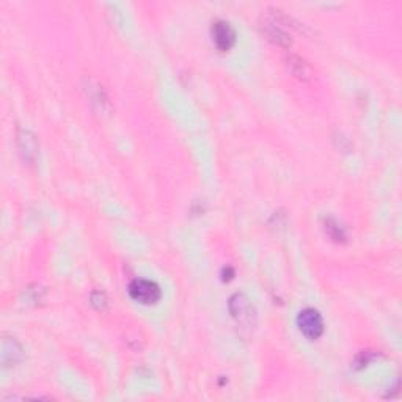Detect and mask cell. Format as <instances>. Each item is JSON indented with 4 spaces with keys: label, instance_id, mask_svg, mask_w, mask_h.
Instances as JSON below:
<instances>
[{
    "label": "cell",
    "instance_id": "cell-1",
    "mask_svg": "<svg viewBox=\"0 0 402 402\" xmlns=\"http://www.w3.org/2000/svg\"><path fill=\"white\" fill-rule=\"evenodd\" d=\"M281 11L277 10H269L268 13L263 16V30L270 41H274L275 44L283 48H290L291 46V38L290 33H288L285 27V16L280 14Z\"/></svg>",
    "mask_w": 402,
    "mask_h": 402
},
{
    "label": "cell",
    "instance_id": "cell-2",
    "mask_svg": "<svg viewBox=\"0 0 402 402\" xmlns=\"http://www.w3.org/2000/svg\"><path fill=\"white\" fill-rule=\"evenodd\" d=\"M228 308H230L231 316H233V319L239 325L245 328H252L254 324H257V310H254L253 303L250 302V299H248L245 294L236 292L234 296H231L228 302Z\"/></svg>",
    "mask_w": 402,
    "mask_h": 402
},
{
    "label": "cell",
    "instance_id": "cell-3",
    "mask_svg": "<svg viewBox=\"0 0 402 402\" xmlns=\"http://www.w3.org/2000/svg\"><path fill=\"white\" fill-rule=\"evenodd\" d=\"M129 296L132 300L141 305H154L161 300L162 291L156 281L146 279H135L128 288Z\"/></svg>",
    "mask_w": 402,
    "mask_h": 402
},
{
    "label": "cell",
    "instance_id": "cell-4",
    "mask_svg": "<svg viewBox=\"0 0 402 402\" xmlns=\"http://www.w3.org/2000/svg\"><path fill=\"white\" fill-rule=\"evenodd\" d=\"M297 327L303 336L308 339H318L324 333V319L318 310L305 308L297 316Z\"/></svg>",
    "mask_w": 402,
    "mask_h": 402
},
{
    "label": "cell",
    "instance_id": "cell-5",
    "mask_svg": "<svg viewBox=\"0 0 402 402\" xmlns=\"http://www.w3.org/2000/svg\"><path fill=\"white\" fill-rule=\"evenodd\" d=\"M212 39L220 52H228L236 44V32L233 26L226 21H215L211 28Z\"/></svg>",
    "mask_w": 402,
    "mask_h": 402
},
{
    "label": "cell",
    "instance_id": "cell-6",
    "mask_svg": "<svg viewBox=\"0 0 402 402\" xmlns=\"http://www.w3.org/2000/svg\"><path fill=\"white\" fill-rule=\"evenodd\" d=\"M0 360H2V366L5 370L19 365L24 360V349L18 343V339L3 335L2 349H0Z\"/></svg>",
    "mask_w": 402,
    "mask_h": 402
},
{
    "label": "cell",
    "instance_id": "cell-7",
    "mask_svg": "<svg viewBox=\"0 0 402 402\" xmlns=\"http://www.w3.org/2000/svg\"><path fill=\"white\" fill-rule=\"evenodd\" d=\"M18 143L21 154L24 157V161L28 163L35 162L38 156V141L37 137L30 131H26V129H21L18 134Z\"/></svg>",
    "mask_w": 402,
    "mask_h": 402
},
{
    "label": "cell",
    "instance_id": "cell-8",
    "mask_svg": "<svg viewBox=\"0 0 402 402\" xmlns=\"http://www.w3.org/2000/svg\"><path fill=\"white\" fill-rule=\"evenodd\" d=\"M288 65L291 66V71L294 72V76L302 79V81H307V79H310V74H311L310 66L305 63L303 60H300L299 57H290Z\"/></svg>",
    "mask_w": 402,
    "mask_h": 402
},
{
    "label": "cell",
    "instance_id": "cell-9",
    "mask_svg": "<svg viewBox=\"0 0 402 402\" xmlns=\"http://www.w3.org/2000/svg\"><path fill=\"white\" fill-rule=\"evenodd\" d=\"M325 231H327V234L330 236L333 241H336V242L344 241V233L341 231V228H339L335 220H332V219L327 220V222H325Z\"/></svg>",
    "mask_w": 402,
    "mask_h": 402
},
{
    "label": "cell",
    "instance_id": "cell-10",
    "mask_svg": "<svg viewBox=\"0 0 402 402\" xmlns=\"http://www.w3.org/2000/svg\"><path fill=\"white\" fill-rule=\"evenodd\" d=\"M92 305L98 311H104L109 305V300H107V296L103 291H94L92 294Z\"/></svg>",
    "mask_w": 402,
    "mask_h": 402
},
{
    "label": "cell",
    "instance_id": "cell-11",
    "mask_svg": "<svg viewBox=\"0 0 402 402\" xmlns=\"http://www.w3.org/2000/svg\"><path fill=\"white\" fill-rule=\"evenodd\" d=\"M370 360H371V354L370 352H361L359 356H356L355 365H356V368H363V366H366L368 363H370Z\"/></svg>",
    "mask_w": 402,
    "mask_h": 402
}]
</instances>
